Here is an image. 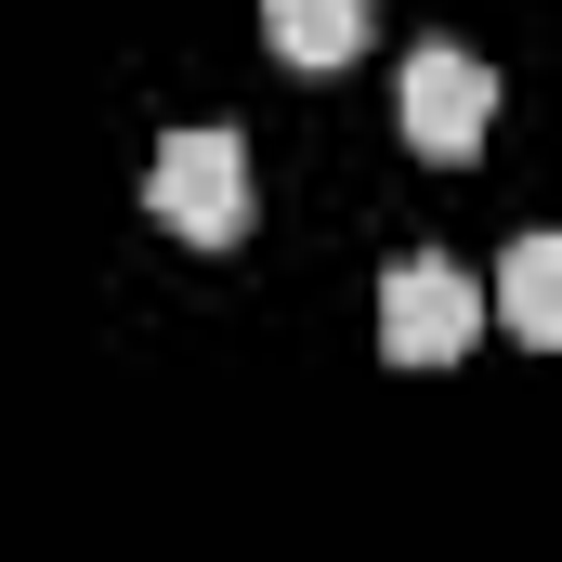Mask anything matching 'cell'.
Returning <instances> with one entry per match:
<instances>
[{
  "instance_id": "3",
  "label": "cell",
  "mask_w": 562,
  "mask_h": 562,
  "mask_svg": "<svg viewBox=\"0 0 562 562\" xmlns=\"http://www.w3.org/2000/svg\"><path fill=\"white\" fill-rule=\"evenodd\" d=\"M471 327H484V288L458 276L445 249H419V262L380 276V353H393V367H445V353H471Z\"/></svg>"
},
{
  "instance_id": "1",
  "label": "cell",
  "mask_w": 562,
  "mask_h": 562,
  "mask_svg": "<svg viewBox=\"0 0 562 562\" xmlns=\"http://www.w3.org/2000/svg\"><path fill=\"white\" fill-rule=\"evenodd\" d=\"M144 210L183 236V249H236L249 236V144L236 132H170L144 170Z\"/></svg>"
},
{
  "instance_id": "2",
  "label": "cell",
  "mask_w": 562,
  "mask_h": 562,
  "mask_svg": "<svg viewBox=\"0 0 562 562\" xmlns=\"http://www.w3.org/2000/svg\"><path fill=\"white\" fill-rule=\"evenodd\" d=\"M393 119H406V144L419 157H484V119H497V66L484 53H458V40H419L406 53V92H393Z\"/></svg>"
},
{
  "instance_id": "4",
  "label": "cell",
  "mask_w": 562,
  "mask_h": 562,
  "mask_svg": "<svg viewBox=\"0 0 562 562\" xmlns=\"http://www.w3.org/2000/svg\"><path fill=\"white\" fill-rule=\"evenodd\" d=\"M497 327H524L537 353H562V236H510V262H497Z\"/></svg>"
},
{
  "instance_id": "5",
  "label": "cell",
  "mask_w": 562,
  "mask_h": 562,
  "mask_svg": "<svg viewBox=\"0 0 562 562\" xmlns=\"http://www.w3.org/2000/svg\"><path fill=\"white\" fill-rule=\"evenodd\" d=\"M262 40L288 66H353L367 53V0H262Z\"/></svg>"
}]
</instances>
